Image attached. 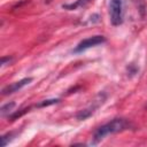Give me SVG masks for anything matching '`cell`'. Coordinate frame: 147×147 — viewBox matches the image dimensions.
<instances>
[{
	"mask_svg": "<svg viewBox=\"0 0 147 147\" xmlns=\"http://www.w3.org/2000/svg\"><path fill=\"white\" fill-rule=\"evenodd\" d=\"M131 126H132V124L125 118H114L110 122L99 126L94 131L93 144H98L105 137H107L109 134H114V133H118V132H123L125 130H129Z\"/></svg>",
	"mask_w": 147,
	"mask_h": 147,
	"instance_id": "cell-1",
	"label": "cell"
},
{
	"mask_svg": "<svg viewBox=\"0 0 147 147\" xmlns=\"http://www.w3.org/2000/svg\"><path fill=\"white\" fill-rule=\"evenodd\" d=\"M124 5H125V0H110L109 15H110V23L114 26L121 25L124 21Z\"/></svg>",
	"mask_w": 147,
	"mask_h": 147,
	"instance_id": "cell-2",
	"label": "cell"
},
{
	"mask_svg": "<svg viewBox=\"0 0 147 147\" xmlns=\"http://www.w3.org/2000/svg\"><path fill=\"white\" fill-rule=\"evenodd\" d=\"M106 41V38L103 36H92V37H88V38H85L83 39L74 49L75 53H80L83 51H86L91 47H94V46H98L100 44H103Z\"/></svg>",
	"mask_w": 147,
	"mask_h": 147,
	"instance_id": "cell-3",
	"label": "cell"
},
{
	"mask_svg": "<svg viewBox=\"0 0 147 147\" xmlns=\"http://www.w3.org/2000/svg\"><path fill=\"white\" fill-rule=\"evenodd\" d=\"M103 100H105V95L101 96V94H99V96H98V99H96V102H93V105H91L88 108H85V109L80 110V111L77 114V119L84 121V119H86L87 117H90V116L95 111V109L103 102Z\"/></svg>",
	"mask_w": 147,
	"mask_h": 147,
	"instance_id": "cell-4",
	"label": "cell"
},
{
	"mask_svg": "<svg viewBox=\"0 0 147 147\" xmlns=\"http://www.w3.org/2000/svg\"><path fill=\"white\" fill-rule=\"evenodd\" d=\"M32 82V78L31 77H28V78H23L18 82H15L10 85H7L3 90H2V95H8V94H11L14 92H17L18 90H21L22 87H24L25 85H28L29 83Z\"/></svg>",
	"mask_w": 147,
	"mask_h": 147,
	"instance_id": "cell-5",
	"label": "cell"
},
{
	"mask_svg": "<svg viewBox=\"0 0 147 147\" xmlns=\"http://www.w3.org/2000/svg\"><path fill=\"white\" fill-rule=\"evenodd\" d=\"M90 1H91V0H76V1L72 2V3H65V5H63L62 7L65 8V9H68V10H74V9H77V8H79V7H83V6L87 5Z\"/></svg>",
	"mask_w": 147,
	"mask_h": 147,
	"instance_id": "cell-6",
	"label": "cell"
},
{
	"mask_svg": "<svg viewBox=\"0 0 147 147\" xmlns=\"http://www.w3.org/2000/svg\"><path fill=\"white\" fill-rule=\"evenodd\" d=\"M14 107H15V102H8V103L3 105V106L1 107V109H0V114H1V116H6L7 114L9 115V113L13 111Z\"/></svg>",
	"mask_w": 147,
	"mask_h": 147,
	"instance_id": "cell-7",
	"label": "cell"
},
{
	"mask_svg": "<svg viewBox=\"0 0 147 147\" xmlns=\"http://www.w3.org/2000/svg\"><path fill=\"white\" fill-rule=\"evenodd\" d=\"M13 137H14V132H8V133L3 134V136L1 137V145H2V146H6V145L13 139Z\"/></svg>",
	"mask_w": 147,
	"mask_h": 147,
	"instance_id": "cell-8",
	"label": "cell"
},
{
	"mask_svg": "<svg viewBox=\"0 0 147 147\" xmlns=\"http://www.w3.org/2000/svg\"><path fill=\"white\" fill-rule=\"evenodd\" d=\"M59 101V99H52V100H45L44 102H41L39 105V107H44V106H49V105H53V103H56Z\"/></svg>",
	"mask_w": 147,
	"mask_h": 147,
	"instance_id": "cell-9",
	"label": "cell"
},
{
	"mask_svg": "<svg viewBox=\"0 0 147 147\" xmlns=\"http://www.w3.org/2000/svg\"><path fill=\"white\" fill-rule=\"evenodd\" d=\"M11 60H13V59H11V57H9V56H3V57L1 59V65L3 67V65H5L6 63H7V62L9 63V62H10Z\"/></svg>",
	"mask_w": 147,
	"mask_h": 147,
	"instance_id": "cell-10",
	"label": "cell"
}]
</instances>
